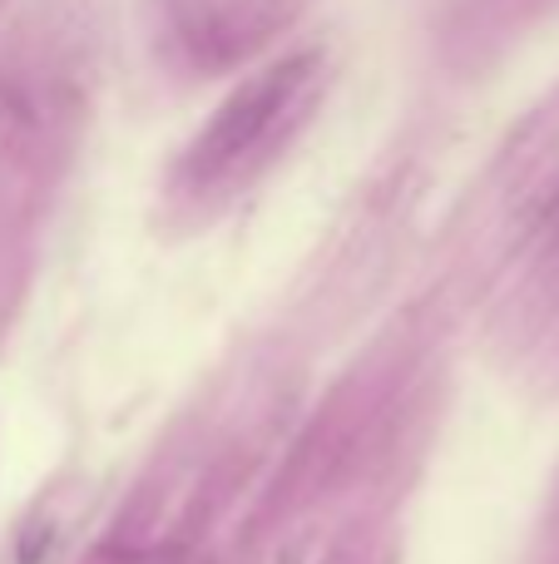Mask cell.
<instances>
[{
    "instance_id": "2",
    "label": "cell",
    "mask_w": 559,
    "mask_h": 564,
    "mask_svg": "<svg viewBox=\"0 0 559 564\" xmlns=\"http://www.w3.org/2000/svg\"><path fill=\"white\" fill-rule=\"evenodd\" d=\"M535 234H540L545 243H559V188L540 204V214H535Z\"/></svg>"
},
{
    "instance_id": "3",
    "label": "cell",
    "mask_w": 559,
    "mask_h": 564,
    "mask_svg": "<svg viewBox=\"0 0 559 564\" xmlns=\"http://www.w3.org/2000/svg\"><path fill=\"white\" fill-rule=\"evenodd\" d=\"M50 540H55V530L50 525H30V535L20 540V564H35L50 550Z\"/></svg>"
},
{
    "instance_id": "1",
    "label": "cell",
    "mask_w": 559,
    "mask_h": 564,
    "mask_svg": "<svg viewBox=\"0 0 559 564\" xmlns=\"http://www.w3.org/2000/svg\"><path fill=\"white\" fill-rule=\"evenodd\" d=\"M317 75V55L313 50H297V55L277 59V65L257 69L248 85H238L233 95L218 105V115L208 119V129L194 139L184 159V174L208 184V178H223L228 169H238L248 154L267 144L283 124V115L303 99V89Z\"/></svg>"
}]
</instances>
